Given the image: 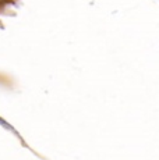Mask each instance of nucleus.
I'll return each mask as SVG.
<instances>
[{
	"label": "nucleus",
	"mask_w": 159,
	"mask_h": 160,
	"mask_svg": "<svg viewBox=\"0 0 159 160\" xmlns=\"http://www.w3.org/2000/svg\"><path fill=\"white\" fill-rule=\"evenodd\" d=\"M0 125H1V127H4L6 128V129H8V131H11V132H16L14 131V129H13V127L10 124H7V123H6V121L4 120H1V118H0Z\"/></svg>",
	"instance_id": "f257e3e1"
}]
</instances>
